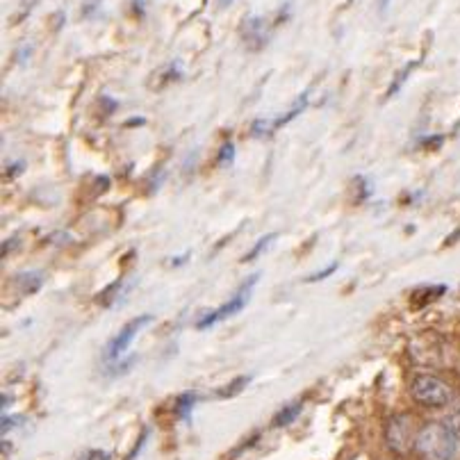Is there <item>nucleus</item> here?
<instances>
[{
	"mask_svg": "<svg viewBox=\"0 0 460 460\" xmlns=\"http://www.w3.org/2000/svg\"><path fill=\"white\" fill-rule=\"evenodd\" d=\"M445 292H447L445 285H426V288L413 292V303H415L417 308H420V306H429V303L438 301Z\"/></svg>",
	"mask_w": 460,
	"mask_h": 460,
	"instance_id": "7",
	"label": "nucleus"
},
{
	"mask_svg": "<svg viewBox=\"0 0 460 460\" xmlns=\"http://www.w3.org/2000/svg\"><path fill=\"white\" fill-rule=\"evenodd\" d=\"M10 403H12V396L5 394V396H3V410H7V408H10Z\"/></svg>",
	"mask_w": 460,
	"mask_h": 460,
	"instance_id": "22",
	"label": "nucleus"
},
{
	"mask_svg": "<svg viewBox=\"0 0 460 460\" xmlns=\"http://www.w3.org/2000/svg\"><path fill=\"white\" fill-rule=\"evenodd\" d=\"M274 239H276V235H274V232H269V235H265V237L260 239L258 244H255V246L251 248L248 253L244 255V260H242V262H253V260H258V258L262 255V253H265V251H267L269 246H272V242H274Z\"/></svg>",
	"mask_w": 460,
	"mask_h": 460,
	"instance_id": "13",
	"label": "nucleus"
},
{
	"mask_svg": "<svg viewBox=\"0 0 460 460\" xmlns=\"http://www.w3.org/2000/svg\"><path fill=\"white\" fill-rule=\"evenodd\" d=\"M232 158H235V144L232 142H225L219 151V164H230Z\"/></svg>",
	"mask_w": 460,
	"mask_h": 460,
	"instance_id": "17",
	"label": "nucleus"
},
{
	"mask_svg": "<svg viewBox=\"0 0 460 460\" xmlns=\"http://www.w3.org/2000/svg\"><path fill=\"white\" fill-rule=\"evenodd\" d=\"M101 3L103 0H82V7H80L82 19H91V16L101 10Z\"/></svg>",
	"mask_w": 460,
	"mask_h": 460,
	"instance_id": "16",
	"label": "nucleus"
},
{
	"mask_svg": "<svg viewBox=\"0 0 460 460\" xmlns=\"http://www.w3.org/2000/svg\"><path fill=\"white\" fill-rule=\"evenodd\" d=\"M251 383V376H239L235 380H230L228 385L221 387L219 392H216V399H230V396H237L242 389H244L246 385Z\"/></svg>",
	"mask_w": 460,
	"mask_h": 460,
	"instance_id": "11",
	"label": "nucleus"
},
{
	"mask_svg": "<svg viewBox=\"0 0 460 460\" xmlns=\"http://www.w3.org/2000/svg\"><path fill=\"white\" fill-rule=\"evenodd\" d=\"M16 285L21 288V294H34L43 285V276L39 272H25L16 276Z\"/></svg>",
	"mask_w": 460,
	"mask_h": 460,
	"instance_id": "9",
	"label": "nucleus"
},
{
	"mask_svg": "<svg viewBox=\"0 0 460 460\" xmlns=\"http://www.w3.org/2000/svg\"><path fill=\"white\" fill-rule=\"evenodd\" d=\"M337 262H333V265H328V267H324L321 269L319 274H312V276H308V283H319V281H324V279H328V276H333L335 272H337Z\"/></svg>",
	"mask_w": 460,
	"mask_h": 460,
	"instance_id": "18",
	"label": "nucleus"
},
{
	"mask_svg": "<svg viewBox=\"0 0 460 460\" xmlns=\"http://www.w3.org/2000/svg\"><path fill=\"white\" fill-rule=\"evenodd\" d=\"M385 445L392 454L401 456L408 449L415 447V436H413V424L408 415H394L385 424Z\"/></svg>",
	"mask_w": 460,
	"mask_h": 460,
	"instance_id": "4",
	"label": "nucleus"
},
{
	"mask_svg": "<svg viewBox=\"0 0 460 460\" xmlns=\"http://www.w3.org/2000/svg\"><path fill=\"white\" fill-rule=\"evenodd\" d=\"M415 66H417V62H410V64H408V66L403 68V71H401V73H399V75H396V80H394V84H392V87H389V91H387V96H394V94H396L399 89H401V84H403V82L408 80V75H410V73H413V68H415Z\"/></svg>",
	"mask_w": 460,
	"mask_h": 460,
	"instance_id": "15",
	"label": "nucleus"
},
{
	"mask_svg": "<svg viewBox=\"0 0 460 460\" xmlns=\"http://www.w3.org/2000/svg\"><path fill=\"white\" fill-rule=\"evenodd\" d=\"M301 410H303V403H301V401L288 403V406L281 408V410L274 415V426H279V429L290 426V424H294V420H297L299 415H301Z\"/></svg>",
	"mask_w": 460,
	"mask_h": 460,
	"instance_id": "8",
	"label": "nucleus"
},
{
	"mask_svg": "<svg viewBox=\"0 0 460 460\" xmlns=\"http://www.w3.org/2000/svg\"><path fill=\"white\" fill-rule=\"evenodd\" d=\"M458 440L440 422H429L415 436V451L422 460H454Z\"/></svg>",
	"mask_w": 460,
	"mask_h": 460,
	"instance_id": "1",
	"label": "nucleus"
},
{
	"mask_svg": "<svg viewBox=\"0 0 460 460\" xmlns=\"http://www.w3.org/2000/svg\"><path fill=\"white\" fill-rule=\"evenodd\" d=\"M442 424H445V426L451 431V436H454L456 440H460V406H456L454 410H449V415Z\"/></svg>",
	"mask_w": 460,
	"mask_h": 460,
	"instance_id": "14",
	"label": "nucleus"
},
{
	"mask_svg": "<svg viewBox=\"0 0 460 460\" xmlns=\"http://www.w3.org/2000/svg\"><path fill=\"white\" fill-rule=\"evenodd\" d=\"M135 12L144 14V3H142V0H135Z\"/></svg>",
	"mask_w": 460,
	"mask_h": 460,
	"instance_id": "21",
	"label": "nucleus"
},
{
	"mask_svg": "<svg viewBox=\"0 0 460 460\" xmlns=\"http://www.w3.org/2000/svg\"><path fill=\"white\" fill-rule=\"evenodd\" d=\"M232 5V0H221V7H230Z\"/></svg>",
	"mask_w": 460,
	"mask_h": 460,
	"instance_id": "24",
	"label": "nucleus"
},
{
	"mask_svg": "<svg viewBox=\"0 0 460 460\" xmlns=\"http://www.w3.org/2000/svg\"><path fill=\"white\" fill-rule=\"evenodd\" d=\"M410 396L415 403L426 406V408H445L451 401V389L442 378L431 374L415 376L410 383Z\"/></svg>",
	"mask_w": 460,
	"mask_h": 460,
	"instance_id": "2",
	"label": "nucleus"
},
{
	"mask_svg": "<svg viewBox=\"0 0 460 460\" xmlns=\"http://www.w3.org/2000/svg\"><path fill=\"white\" fill-rule=\"evenodd\" d=\"M387 3H389V0H380V12L387 10Z\"/></svg>",
	"mask_w": 460,
	"mask_h": 460,
	"instance_id": "23",
	"label": "nucleus"
},
{
	"mask_svg": "<svg viewBox=\"0 0 460 460\" xmlns=\"http://www.w3.org/2000/svg\"><path fill=\"white\" fill-rule=\"evenodd\" d=\"M77 460H110V454L107 451H101V449H91V451H87V454H82Z\"/></svg>",
	"mask_w": 460,
	"mask_h": 460,
	"instance_id": "19",
	"label": "nucleus"
},
{
	"mask_svg": "<svg viewBox=\"0 0 460 460\" xmlns=\"http://www.w3.org/2000/svg\"><path fill=\"white\" fill-rule=\"evenodd\" d=\"M242 34H244L248 48H262L267 41V34L262 30V19H246Z\"/></svg>",
	"mask_w": 460,
	"mask_h": 460,
	"instance_id": "6",
	"label": "nucleus"
},
{
	"mask_svg": "<svg viewBox=\"0 0 460 460\" xmlns=\"http://www.w3.org/2000/svg\"><path fill=\"white\" fill-rule=\"evenodd\" d=\"M306 105H308V94H301L299 96V101H297V105H294L292 110H288L285 114L281 117V119H276V121H272V133H276L279 128H283L285 124H290L292 119H297L303 110H306Z\"/></svg>",
	"mask_w": 460,
	"mask_h": 460,
	"instance_id": "10",
	"label": "nucleus"
},
{
	"mask_svg": "<svg viewBox=\"0 0 460 460\" xmlns=\"http://www.w3.org/2000/svg\"><path fill=\"white\" fill-rule=\"evenodd\" d=\"M255 283H258V274L255 276H251V279L242 285V288L235 292V297H230L228 301L223 303V306H219L216 310H210V312H205V315L196 321V328H210V326H214V324H219V321H223V319H228V317H232V315H237V312L246 306V303L251 301V292H253V288H255Z\"/></svg>",
	"mask_w": 460,
	"mask_h": 460,
	"instance_id": "3",
	"label": "nucleus"
},
{
	"mask_svg": "<svg viewBox=\"0 0 460 460\" xmlns=\"http://www.w3.org/2000/svg\"><path fill=\"white\" fill-rule=\"evenodd\" d=\"M153 321V317L151 315H140V317H135L133 321H128V324L121 328V333L112 340L110 344H107V351H105V358L107 360H117L121 353H124L128 346H130V342L135 340L137 337V333L142 331L144 326H149Z\"/></svg>",
	"mask_w": 460,
	"mask_h": 460,
	"instance_id": "5",
	"label": "nucleus"
},
{
	"mask_svg": "<svg viewBox=\"0 0 460 460\" xmlns=\"http://www.w3.org/2000/svg\"><path fill=\"white\" fill-rule=\"evenodd\" d=\"M196 403V394L194 392H185L178 396L176 401V415L180 420H189V413H192V408Z\"/></svg>",
	"mask_w": 460,
	"mask_h": 460,
	"instance_id": "12",
	"label": "nucleus"
},
{
	"mask_svg": "<svg viewBox=\"0 0 460 460\" xmlns=\"http://www.w3.org/2000/svg\"><path fill=\"white\" fill-rule=\"evenodd\" d=\"M16 244H19V239H16V237L7 239V242H5V246H3V255H10V253H12V248H14Z\"/></svg>",
	"mask_w": 460,
	"mask_h": 460,
	"instance_id": "20",
	"label": "nucleus"
}]
</instances>
